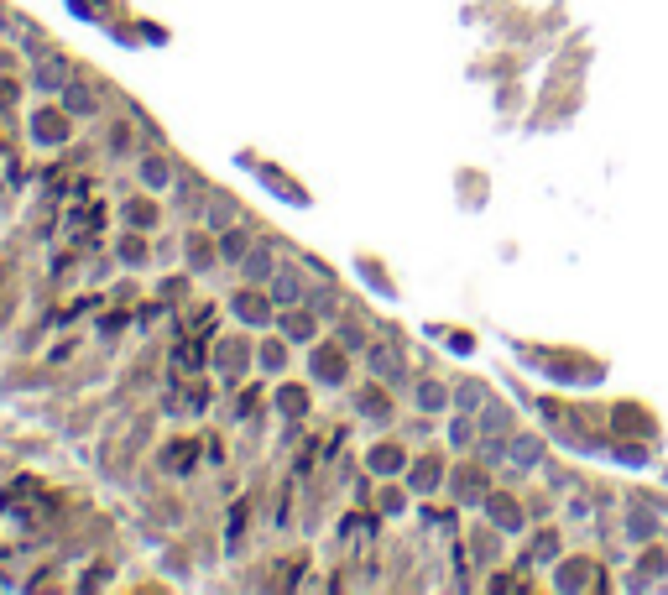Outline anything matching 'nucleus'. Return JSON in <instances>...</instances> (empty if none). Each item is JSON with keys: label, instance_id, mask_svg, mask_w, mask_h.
<instances>
[{"label": "nucleus", "instance_id": "nucleus-1", "mask_svg": "<svg viewBox=\"0 0 668 595\" xmlns=\"http://www.w3.org/2000/svg\"><path fill=\"white\" fill-rule=\"evenodd\" d=\"M444 402V387H423V407H439Z\"/></svg>", "mask_w": 668, "mask_h": 595}]
</instances>
